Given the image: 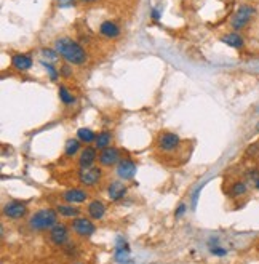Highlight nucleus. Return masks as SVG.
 <instances>
[{
  "label": "nucleus",
  "instance_id": "obj_5",
  "mask_svg": "<svg viewBox=\"0 0 259 264\" xmlns=\"http://www.w3.org/2000/svg\"><path fill=\"white\" fill-rule=\"evenodd\" d=\"M99 163L102 167H112V165L118 163L122 158H120V151L117 147H106V149H102L99 152V157H98Z\"/></svg>",
  "mask_w": 259,
  "mask_h": 264
},
{
  "label": "nucleus",
  "instance_id": "obj_7",
  "mask_svg": "<svg viewBox=\"0 0 259 264\" xmlns=\"http://www.w3.org/2000/svg\"><path fill=\"white\" fill-rule=\"evenodd\" d=\"M26 213H27L26 204L18 202V200L10 202V204H7L3 207V214H5V216L11 218V219H21L23 216H26Z\"/></svg>",
  "mask_w": 259,
  "mask_h": 264
},
{
  "label": "nucleus",
  "instance_id": "obj_19",
  "mask_svg": "<svg viewBox=\"0 0 259 264\" xmlns=\"http://www.w3.org/2000/svg\"><path fill=\"white\" fill-rule=\"evenodd\" d=\"M77 139H80L85 144H90L96 141V133L93 130H90V128H79L77 130Z\"/></svg>",
  "mask_w": 259,
  "mask_h": 264
},
{
  "label": "nucleus",
  "instance_id": "obj_10",
  "mask_svg": "<svg viewBox=\"0 0 259 264\" xmlns=\"http://www.w3.org/2000/svg\"><path fill=\"white\" fill-rule=\"evenodd\" d=\"M117 175L120 180H131L135 175H136V165L133 160H130V158H122L118 163H117Z\"/></svg>",
  "mask_w": 259,
  "mask_h": 264
},
{
  "label": "nucleus",
  "instance_id": "obj_24",
  "mask_svg": "<svg viewBox=\"0 0 259 264\" xmlns=\"http://www.w3.org/2000/svg\"><path fill=\"white\" fill-rule=\"evenodd\" d=\"M42 66L45 67V71L48 72V76H50V79L53 82L58 80V77H59V71L56 69L55 66H53L50 61H45V59H42Z\"/></svg>",
  "mask_w": 259,
  "mask_h": 264
},
{
  "label": "nucleus",
  "instance_id": "obj_34",
  "mask_svg": "<svg viewBox=\"0 0 259 264\" xmlns=\"http://www.w3.org/2000/svg\"><path fill=\"white\" fill-rule=\"evenodd\" d=\"M255 130H256V133H259V120H258V124H256V127H255Z\"/></svg>",
  "mask_w": 259,
  "mask_h": 264
},
{
  "label": "nucleus",
  "instance_id": "obj_14",
  "mask_svg": "<svg viewBox=\"0 0 259 264\" xmlns=\"http://www.w3.org/2000/svg\"><path fill=\"white\" fill-rule=\"evenodd\" d=\"M63 197L68 204H82V202L88 199V194L82 191V189H69V191L64 192Z\"/></svg>",
  "mask_w": 259,
  "mask_h": 264
},
{
  "label": "nucleus",
  "instance_id": "obj_12",
  "mask_svg": "<svg viewBox=\"0 0 259 264\" xmlns=\"http://www.w3.org/2000/svg\"><path fill=\"white\" fill-rule=\"evenodd\" d=\"M11 66L15 67L16 71L20 72H26L32 67V58L29 54H21V53H16L11 56Z\"/></svg>",
  "mask_w": 259,
  "mask_h": 264
},
{
  "label": "nucleus",
  "instance_id": "obj_6",
  "mask_svg": "<svg viewBox=\"0 0 259 264\" xmlns=\"http://www.w3.org/2000/svg\"><path fill=\"white\" fill-rule=\"evenodd\" d=\"M50 240L56 245V247H63L69 242V229L64 224H56L50 229Z\"/></svg>",
  "mask_w": 259,
  "mask_h": 264
},
{
  "label": "nucleus",
  "instance_id": "obj_22",
  "mask_svg": "<svg viewBox=\"0 0 259 264\" xmlns=\"http://www.w3.org/2000/svg\"><path fill=\"white\" fill-rule=\"evenodd\" d=\"M80 143L82 141L80 139H68V143H66V147H64V152H66V156H75L77 152L80 151Z\"/></svg>",
  "mask_w": 259,
  "mask_h": 264
},
{
  "label": "nucleus",
  "instance_id": "obj_13",
  "mask_svg": "<svg viewBox=\"0 0 259 264\" xmlns=\"http://www.w3.org/2000/svg\"><path fill=\"white\" fill-rule=\"evenodd\" d=\"M221 42H222V44H226L227 47L235 48V50H242V48L245 47L243 37L240 35L238 32H229V34H226L224 37H221Z\"/></svg>",
  "mask_w": 259,
  "mask_h": 264
},
{
  "label": "nucleus",
  "instance_id": "obj_9",
  "mask_svg": "<svg viewBox=\"0 0 259 264\" xmlns=\"http://www.w3.org/2000/svg\"><path fill=\"white\" fill-rule=\"evenodd\" d=\"M102 176V171L98 167H90V168H82L80 175H79V180L82 184L85 186H94L96 183L101 180Z\"/></svg>",
  "mask_w": 259,
  "mask_h": 264
},
{
  "label": "nucleus",
  "instance_id": "obj_32",
  "mask_svg": "<svg viewBox=\"0 0 259 264\" xmlns=\"http://www.w3.org/2000/svg\"><path fill=\"white\" fill-rule=\"evenodd\" d=\"M82 3H93V2H96V0H80Z\"/></svg>",
  "mask_w": 259,
  "mask_h": 264
},
{
  "label": "nucleus",
  "instance_id": "obj_21",
  "mask_svg": "<svg viewBox=\"0 0 259 264\" xmlns=\"http://www.w3.org/2000/svg\"><path fill=\"white\" fill-rule=\"evenodd\" d=\"M246 191H248V186H246L245 181H235L231 186V195L232 197H242V195L246 194Z\"/></svg>",
  "mask_w": 259,
  "mask_h": 264
},
{
  "label": "nucleus",
  "instance_id": "obj_31",
  "mask_svg": "<svg viewBox=\"0 0 259 264\" xmlns=\"http://www.w3.org/2000/svg\"><path fill=\"white\" fill-rule=\"evenodd\" d=\"M152 20H155V21H157V20H160V13H159V10H152Z\"/></svg>",
  "mask_w": 259,
  "mask_h": 264
},
{
  "label": "nucleus",
  "instance_id": "obj_1",
  "mask_svg": "<svg viewBox=\"0 0 259 264\" xmlns=\"http://www.w3.org/2000/svg\"><path fill=\"white\" fill-rule=\"evenodd\" d=\"M55 50L61 54V56L68 61L69 64L80 66L87 61V52L80 44H77L75 40L69 39V37H61L55 42Z\"/></svg>",
  "mask_w": 259,
  "mask_h": 264
},
{
  "label": "nucleus",
  "instance_id": "obj_11",
  "mask_svg": "<svg viewBox=\"0 0 259 264\" xmlns=\"http://www.w3.org/2000/svg\"><path fill=\"white\" fill-rule=\"evenodd\" d=\"M99 156L96 154V147H90L87 146L85 149H82L80 152V157H79V165L80 168H90L93 167L96 158H98Z\"/></svg>",
  "mask_w": 259,
  "mask_h": 264
},
{
  "label": "nucleus",
  "instance_id": "obj_2",
  "mask_svg": "<svg viewBox=\"0 0 259 264\" xmlns=\"http://www.w3.org/2000/svg\"><path fill=\"white\" fill-rule=\"evenodd\" d=\"M58 224V211L53 208H42L29 218V228L34 231H47Z\"/></svg>",
  "mask_w": 259,
  "mask_h": 264
},
{
  "label": "nucleus",
  "instance_id": "obj_15",
  "mask_svg": "<svg viewBox=\"0 0 259 264\" xmlns=\"http://www.w3.org/2000/svg\"><path fill=\"white\" fill-rule=\"evenodd\" d=\"M87 211L90 214V218L98 221L106 214V205L102 204V202H99V200H93V202H90V204H88Z\"/></svg>",
  "mask_w": 259,
  "mask_h": 264
},
{
  "label": "nucleus",
  "instance_id": "obj_33",
  "mask_svg": "<svg viewBox=\"0 0 259 264\" xmlns=\"http://www.w3.org/2000/svg\"><path fill=\"white\" fill-rule=\"evenodd\" d=\"M255 186H256V189H258V191H259V178H258V180L255 181Z\"/></svg>",
  "mask_w": 259,
  "mask_h": 264
},
{
  "label": "nucleus",
  "instance_id": "obj_8",
  "mask_svg": "<svg viewBox=\"0 0 259 264\" xmlns=\"http://www.w3.org/2000/svg\"><path fill=\"white\" fill-rule=\"evenodd\" d=\"M181 144V138L176 133H162L159 136V147L165 152H171L178 149Z\"/></svg>",
  "mask_w": 259,
  "mask_h": 264
},
{
  "label": "nucleus",
  "instance_id": "obj_30",
  "mask_svg": "<svg viewBox=\"0 0 259 264\" xmlns=\"http://www.w3.org/2000/svg\"><path fill=\"white\" fill-rule=\"evenodd\" d=\"M184 211H186V205H184V204H181V205L178 207V210H176V213H174V214H176V216L179 218V216H183Z\"/></svg>",
  "mask_w": 259,
  "mask_h": 264
},
{
  "label": "nucleus",
  "instance_id": "obj_26",
  "mask_svg": "<svg viewBox=\"0 0 259 264\" xmlns=\"http://www.w3.org/2000/svg\"><path fill=\"white\" fill-rule=\"evenodd\" d=\"M42 56H44L47 61H56L59 53L56 50H51V48H42Z\"/></svg>",
  "mask_w": 259,
  "mask_h": 264
},
{
  "label": "nucleus",
  "instance_id": "obj_18",
  "mask_svg": "<svg viewBox=\"0 0 259 264\" xmlns=\"http://www.w3.org/2000/svg\"><path fill=\"white\" fill-rule=\"evenodd\" d=\"M112 133L111 132H101L98 133V136H96V141H94V147L96 149H106V147H111V143H112Z\"/></svg>",
  "mask_w": 259,
  "mask_h": 264
},
{
  "label": "nucleus",
  "instance_id": "obj_27",
  "mask_svg": "<svg viewBox=\"0 0 259 264\" xmlns=\"http://www.w3.org/2000/svg\"><path fill=\"white\" fill-rule=\"evenodd\" d=\"M210 253L214 255V256H226L227 255V250L218 245V247H212V248H210Z\"/></svg>",
  "mask_w": 259,
  "mask_h": 264
},
{
  "label": "nucleus",
  "instance_id": "obj_3",
  "mask_svg": "<svg viewBox=\"0 0 259 264\" xmlns=\"http://www.w3.org/2000/svg\"><path fill=\"white\" fill-rule=\"evenodd\" d=\"M256 16V8L251 7V5H242L238 7V10L234 13L231 20V26L234 30H242L243 27L248 26V23Z\"/></svg>",
  "mask_w": 259,
  "mask_h": 264
},
{
  "label": "nucleus",
  "instance_id": "obj_28",
  "mask_svg": "<svg viewBox=\"0 0 259 264\" xmlns=\"http://www.w3.org/2000/svg\"><path fill=\"white\" fill-rule=\"evenodd\" d=\"M59 74H61L63 77L68 79V77L72 76V67H71L69 64H63V66H61V69H59Z\"/></svg>",
  "mask_w": 259,
  "mask_h": 264
},
{
  "label": "nucleus",
  "instance_id": "obj_4",
  "mask_svg": "<svg viewBox=\"0 0 259 264\" xmlns=\"http://www.w3.org/2000/svg\"><path fill=\"white\" fill-rule=\"evenodd\" d=\"M72 231L80 237H92L96 232V226L87 218H75L72 221Z\"/></svg>",
  "mask_w": 259,
  "mask_h": 264
},
{
  "label": "nucleus",
  "instance_id": "obj_23",
  "mask_svg": "<svg viewBox=\"0 0 259 264\" xmlns=\"http://www.w3.org/2000/svg\"><path fill=\"white\" fill-rule=\"evenodd\" d=\"M59 100H61L63 104H66V106H71V104L75 103V96L72 95L64 85H61V87H59Z\"/></svg>",
  "mask_w": 259,
  "mask_h": 264
},
{
  "label": "nucleus",
  "instance_id": "obj_20",
  "mask_svg": "<svg viewBox=\"0 0 259 264\" xmlns=\"http://www.w3.org/2000/svg\"><path fill=\"white\" fill-rule=\"evenodd\" d=\"M56 211L59 214H63V216H66V218H77V216H79V213H80L79 208H75L72 205H58Z\"/></svg>",
  "mask_w": 259,
  "mask_h": 264
},
{
  "label": "nucleus",
  "instance_id": "obj_25",
  "mask_svg": "<svg viewBox=\"0 0 259 264\" xmlns=\"http://www.w3.org/2000/svg\"><path fill=\"white\" fill-rule=\"evenodd\" d=\"M245 157L246 158H258L259 157V143H253L246 147L245 151Z\"/></svg>",
  "mask_w": 259,
  "mask_h": 264
},
{
  "label": "nucleus",
  "instance_id": "obj_16",
  "mask_svg": "<svg viewBox=\"0 0 259 264\" xmlns=\"http://www.w3.org/2000/svg\"><path fill=\"white\" fill-rule=\"evenodd\" d=\"M99 34L107 37V39H116L120 35V27L114 21H104L99 26Z\"/></svg>",
  "mask_w": 259,
  "mask_h": 264
},
{
  "label": "nucleus",
  "instance_id": "obj_29",
  "mask_svg": "<svg viewBox=\"0 0 259 264\" xmlns=\"http://www.w3.org/2000/svg\"><path fill=\"white\" fill-rule=\"evenodd\" d=\"M75 0H58V7L61 8H68V7H74Z\"/></svg>",
  "mask_w": 259,
  "mask_h": 264
},
{
  "label": "nucleus",
  "instance_id": "obj_17",
  "mask_svg": "<svg viewBox=\"0 0 259 264\" xmlns=\"http://www.w3.org/2000/svg\"><path fill=\"white\" fill-rule=\"evenodd\" d=\"M107 192H109L111 200L117 202L120 199H123V195L126 194V186L120 181H114L109 186V189H107Z\"/></svg>",
  "mask_w": 259,
  "mask_h": 264
}]
</instances>
